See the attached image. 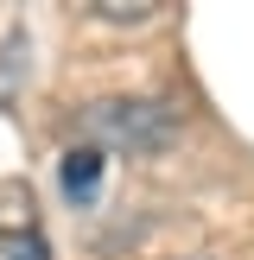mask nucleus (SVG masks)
<instances>
[{
    "label": "nucleus",
    "instance_id": "f257e3e1",
    "mask_svg": "<svg viewBox=\"0 0 254 260\" xmlns=\"http://www.w3.org/2000/svg\"><path fill=\"white\" fill-rule=\"evenodd\" d=\"M89 140H102V146L114 152H159L165 140H172V114L159 108V102H96V108L83 114Z\"/></svg>",
    "mask_w": 254,
    "mask_h": 260
},
{
    "label": "nucleus",
    "instance_id": "7ed1b4c3",
    "mask_svg": "<svg viewBox=\"0 0 254 260\" xmlns=\"http://www.w3.org/2000/svg\"><path fill=\"white\" fill-rule=\"evenodd\" d=\"M96 152H70V159H64V190H70V197H89V190H96Z\"/></svg>",
    "mask_w": 254,
    "mask_h": 260
},
{
    "label": "nucleus",
    "instance_id": "20e7f679",
    "mask_svg": "<svg viewBox=\"0 0 254 260\" xmlns=\"http://www.w3.org/2000/svg\"><path fill=\"white\" fill-rule=\"evenodd\" d=\"M19 260H51V254H45V241H19Z\"/></svg>",
    "mask_w": 254,
    "mask_h": 260
},
{
    "label": "nucleus",
    "instance_id": "f03ea898",
    "mask_svg": "<svg viewBox=\"0 0 254 260\" xmlns=\"http://www.w3.org/2000/svg\"><path fill=\"white\" fill-rule=\"evenodd\" d=\"M89 13L108 19V25H146L159 13V0H89Z\"/></svg>",
    "mask_w": 254,
    "mask_h": 260
}]
</instances>
